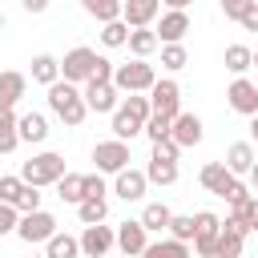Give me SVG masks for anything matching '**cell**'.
Wrapping results in <instances>:
<instances>
[{"label": "cell", "mask_w": 258, "mask_h": 258, "mask_svg": "<svg viewBox=\"0 0 258 258\" xmlns=\"http://www.w3.org/2000/svg\"><path fill=\"white\" fill-rule=\"evenodd\" d=\"M32 81L44 85V89L56 85V81H60V60H56L52 52H36V56H32Z\"/></svg>", "instance_id": "cb8c5ba5"}, {"label": "cell", "mask_w": 258, "mask_h": 258, "mask_svg": "<svg viewBox=\"0 0 258 258\" xmlns=\"http://www.w3.org/2000/svg\"><path fill=\"white\" fill-rule=\"evenodd\" d=\"M198 181H202V189H206V194H218V198H222V194L234 185V173L226 169V161H210V165H202Z\"/></svg>", "instance_id": "ffe728a7"}, {"label": "cell", "mask_w": 258, "mask_h": 258, "mask_svg": "<svg viewBox=\"0 0 258 258\" xmlns=\"http://www.w3.org/2000/svg\"><path fill=\"white\" fill-rule=\"evenodd\" d=\"M230 218L246 226V234H258V194H250L242 206H230Z\"/></svg>", "instance_id": "d6a6232c"}, {"label": "cell", "mask_w": 258, "mask_h": 258, "mask_svg": "<svg viewBox=\"0 0 258 258\" xmlns=\"http://www.w3.org/2000/svg\"><path fill=\"white\" fill-rule=\"evenodd\" d=\"M141 258H194V246L189 242H177V238H157V242H149L145 250H141Z\"/></svg>", "instance_id": "7402d4cb"}, {"label": "cell", "mask_w": 258, "mask_h": 258, "mask_svg": "<svg viewBox=\"0 0 258 258\" xmlns=\"http://www.w3.org/2000/svg\"><path fill=\"white\" fill-rule=\"evenodd\" d=\"M242 246H246V226L234 222V218H226L222 222V234H218L214 258H242Z\"/></svg>", "instance_id": "2e32d148"}, {"label": "cell", "mask_w": 258, "mask_h": 258, "mask_svg": "<svg viewBox=\"0 0 258 258\" xmlns=\"http://www.w3.org/2000/svg\"><path fill=\"white\" fill-rule=\"evenodd\" d=\"M28 93V77L16 73V69H4L0 73V109H16Z\"/></svg>", "instance_id": "ac0fdd59"}, {"label": "cell", "mask_w": 258, "mask_h": 258, "mask_svg": "<svg viewBox=\"0 0 258 258\" xmlns=\"http://www.w3.org/2000/svg\"><path fill=\"white\" fill-rule=\"evenodd\" d=\"M20 194H24V177H20V173H4V177H0V202L16 206Z\"/></svg>", "instance_id": "f35d334b"}, {"label": "cell", "mask_w": 258, "mask_h": 258, "mask_svg": "<svg viewBox=\"0 0 258 258\" xmlns=\"http://www.w3.org/2000/svg\"><path fill=\"white\" fill-rule=\"evenodd\" d=\"M157 44H161V40H157L153 24H149V28H129V44H125V48H129L133 56H145V60H149V52H157Z\"/></svg>", "instance_id": "4316f807"}, {"label": "cell", "mask_w": 258, "mask_h": 258, "mask_svg": "<svg viewBox=\"0 0 258 258\" xmlns=\"http://www.w3.org/2000/svg\"><path fill=\"white\" fill-rule=\"evenodd\" d=\"M48 109H52V117H60L69 129H77V125L89 117V105H85V89L60 77L56 85H48Z\"/></svg>", "instance_id": "6da1fadb"}, {"label": "cell", "mask_w": 258, "mask_h": 258, "mask_svg": "<svg viewBox=\"0 0 258 258\" xmlns=\"http://www.w3.org/2000/svg\"><path fill=\"white\" fill-rule=\"evenodd\" d=\"M161 12V0H121V20L129 28H149Z\"/></svg>", "instance_id": "e0dca14e"}, {"label": "cell", "mask_w": 258, "mask_h": 258, "mask_svg": "<svg viewBox=\"0 0 258 258\" xmlns=\"http://www.w3.org/2000/svg\"><path fill=\"white\" fill-rule=\"evenodd\" d=\"M250 141H254V149H258V117H250Z\"/></svg>", "instance_id": "f907efd6"}, {"label": "cell", "mask_w": 258, "mask_h": 258, "mask_svg": "<svg viewBox=\"0 0 258 258\" xmlns=\"http://www.w3.org/2000/svg\"><path fill=\"white\" fill-rule=\"evenodd\" d=\"M20 117L12 113V109H0V153H12L16 145H20V125H16Z\"/></svg>", "instance_id": "f1b7e54d"}, {"label": "cell", "mask_w": 258, "mask_h": 258, "mask_svg": "<svg viewBox=\"0 0 258 258\" xmlns=\"http://www.w3.org/2000/svg\"><path fill=\"white\" fill-rule=\"evenodd\" d=\"M93 161H97V173H109V177L129 169V141H121V137L97 141L93 145Z\"/></svg>", "instance_id": "ba28073f"}, {"label": "cell", "mask_w": 258, "mask_h": 258, "mask_svg": "<svg viewBox=\"0 0 258 258\" xmlns=\"http://www.w3.org/2000/svg\"><path fill=\"white\" fill-rule=\"evenodd\" d=\"M149 105H153V113H161V117H177V113H181V85H177L173 77H157L153 89H149Z\"/></svg>", "instance_id": "9c48e42d"}, {"label": "cell", "mask_w": 258, "mask_h": 258, "mask_svg": "<svg viewBox=\"0 0 258 258\" xmlns=\"http://www.w3.org/2000/svg\"><path fill=\"white\" fill-rule=\"evenodd\" d=\"M169 222H173V210H169L165 202H145V210H141V226H145L149 234H165Z\"/></svg>", "instance_id": "603a6c76"}, {"label": "cell", "mask_w": 258, "mask_h": 258, "mask_svg": "<svg viewBox=\"0 0 258 258\" xmlns=\"http://www.w3.org/2000/svg\"><path fill=\"white\" fill-rule=\"evenodd\" d=\"M16 210H20V214H32V210H40V189L24 181V194L16 198Z\"/></svg>", "instance_id": "b9f144b4"}, {"label": "cell", "mask_w": 258, "mask_h": 258, "mask_svg": "<svg viewBox=\"0 0 258 258\" xmlns=\"http://www.w3.org/2000/svg\"><path fill=\"white\" fill-rule=\"evenodd\" d=\"M161 4H165V8H189L194 0H161Z\"/></svg>", "instance_id": "816d5d0a"}, {"label": "cell", "mask_w": 258, "mask_h": 258, "mask_svg": "<svg viewBox=\"0 0 258 258\" xmlns=\"http://www.w3.org/2000/svg\"><path fill=\"white\" fill-rule=\"evenodd\" d=\"M194 230H198V226H194V214H173V222H169L165 234L177 238V242H189V246H194Z\"/></svg>", "instance_id": "8d00e7d4"}, {"label": "cell", "mask_w": 258, "mask_h": 258, "mask_svg": "<svg viewBox=\"0 0 258 258\" xmlns=\"http://www.w3.org/2000/svg\"><path fill=\"white\" fill-rule=\"evenodd\" d=\"M169 133H173V117L149 113V121H145V137H149V141H161V137H169Z\"/></svg>", "instance_id": "74e56055"}, {"label": "cell", "mask_w": 258, "mask_h": 258, "mask_svg": "<svg viewBox=\"0 0 258 258\" xmlns=\"http://www.w3.org/2000/svg\"><path fill=\"white\" fill-rule=\"evenodd\" d=\"M52 234H56V218H52L44 206L32 210V214H20V226H16V238H20V242H28V246H44Z\"/></svg>", "instance_id": "8992f818"}, {"label": "cell", "mask_w": 258, "mask_h": 258, "mask_svg": "<svg viewBox=\"0 0 258 258\" xmlns=\"http://www.w3.org/2000/svg\"><path fill=\"white\" fill-rule=\"evenodd\" d=\"M153 32H157L161 44H181L185 32H189V12H185V8H165Z\"/></svg>", "instance_id": "7c38bea8"}, {"label": "cell", "mask_w": 258, "mask_h": 258, "mask_svg": "<svg viewBox=\"0 0 258 258\" xmlns=\"http://www.w3.org/2000/svg\"><path fill=\"white\" fill-rule=\"evenodd\" d=\"M226 69L234 73V77H246L250 69H254V48H246V44H226Z\"/></svg>", "instance_id": "83f0119b"}, {"label": "cell", "mask_w": 258, "mask_h": 258, "mask_svg": "<svg viewBox=\"0 0 258 258\" xmlns=\"http://www.w3.org/2000/svg\"><path fill=\"white\" fill-rule=\"evenodd\" d=\"M194 258H214L218 250V234H222V218L214 210H198L194 214Z\"/></svg>", "instance_id": "52a82bcc"}, {"label": "cell", "mask_w": 258, "mask_h": 258, "mask_svg": "<svg viewBox=\"0 0 258 258\" xmlns=\"http://www.w3.org/2000/svg\"><path fill=\"white\" fill-rule=\"evenodd\" d=\"M222 4V12H226V20H238L246 8H250V0H218Z\"/></svg>", "instance_id": "bcb514c9"}, {"label": "cell", "mask_w": 258, "mask_h": 258, "mask_svg": "<svg viewBox=\"0 0 258 258\" xmlns=\"http://www.w3.org/2000/svg\"><path fill=\"white\" fill-rule=\"evenodd\" d=\"M85 89V105H89V113H113L121 101V89L113 85V81H89V85H81Z\"/></svg>", "instance_id": "4fadbf2b"}, {"label": "cell", "mask_w": 258, "mask_h": 258, "mask_svg": "<svg viewBox=\"0 0 258 258\" xmlns=\"http://www.w3.org/2000/svg\"><path fill=\"white\" fill-rule=\"evenodd\" d=\"M113 69H117V64H113L109 56H101L97 69H93V81H113Z\"/></svg>", "instance_id": "7dc6e473"}, {"label": "cell", "mask_w": 258, "mask_h": 258, "mask_svg": "<svg viewBox=\"0 0 258 258\" xmlns=\"http://www.w3.org/2000/svg\"><path fill=\"white\" fill-rule=\"evenodd\" d=\"M109 185H105V173H85V198H105Z\"/></svg>", "instance_id": "7bdbcfd3"}, {"label": "cell", "mask_w": 258, "mask_h": 258, "mask_svg": "<svg viewBox=\"0 0 258 258\" xmlns=\"http://www.w3.org/2000/svg\"><path fill=\"white\" fill-rule=\"evenodd\" d=\"M149 157H161V161H177L181 157V145L173 141V137H161V141H153V153Z\"/></svg>", "instance_id": "ab89813d"}, {"label": "cell", "mask_w": 258, "mask_h": 258, "mask_svg": "<svg viewBox=\"0 0 258 258\" xmlns=\"http://www.w3.org/2000/svg\"><path fill=\"white\" fill-rule=\"evenodd\" d=\"M145 177H149V185H173V181H177V161L149 157V165H145Z\"/></svg>", "instance_id": "f546056e"}, {"label": "cell", "mask_w": 258, "mask_h": 258, "mask_svg": "<svg viewBox=\"0 0 258 258\" xmlns=\"http://www.w3.org/2000/svg\"><path fill=\"white\" fill-rule=\"evenodd\" d=\"M113 246H117V230H113V226L97 222V226H85V230H81V254H85V258H105Z\"/></svg>", "instance_id": "30bf717a"}, {"label": "cell", "mask_w": 258, "mask_h": 258, "mask_svg": "<svg viewBox=\"0 0 258 258\" xmlns=\"http://www.w3.org/2000/svg\"><path fill=\"white\" fill-rule=\"evenodd\" d=\"M153 105H149V93H129L117 109H113V137L121 141H133L137 133H145V121H149Z\"/></svg>", "instance_id": "7a4b0ae2"}, {"label": "cell", "mask_w": 258, "mask_h": 258, "mask_svg": "<svg viewBox=\"0 0 258 258\" xmlns=\"http://www.w3.org/2000/svg\"><path fill=\"white\" fill-rule=\"evenodd\" d=\"M149 246V230L141 226V218H125L121 226H117V250L125 254V258H141V250Z\"/></svg>", "instance_id": "5bb4252c"}, {"label": "cell", "mask_w": 258, "mask_h": 258, "mask_svg": "<svg viewBox=\"0 0 258 258\" xmlns=\"http://www.w3.org/2000/svg\"><path fill=\"white\" fill-rule=\"evenodd\" d=\"M81 8L97 20V24H109V20H121V0H81Z\"/></svg>", "instance_id": "1f68e13d"}, {"label": "cell", "mask_w": 258, "mask_h": 258, "mask_svg": "<svg viewBox=\"0 0 258 258\" xmlns=\"http://www.w3.org/2000/svg\"><path fill=\"white\" fill-rule=\"evenodd\" d=\"M254 161H258L254 141H234V145L226 149V169H230L234 177H246V173L254 169Z\"/></svg>", "instance_id": "d6986e66"}, {"label": "cell", "mask_w": 258, "mask_h": 258, "mask_svg": "<svg viewBox=\"0 0 258 258\" xmlns=\"http://www.w3.org/2000/svg\"><path fill=\"white\" fill-rule=\"evenodd\" d=\"M20 141H28V145H40L44 137H48V117L44 113H20Z\"/></svg>", "instance_id": "d4e9b609"}, {"label": "cell", "mask_w": 258, "mask_h": 258, "mask_svg": "<svg viewBox=\"0 0 258 258\" xmlns=\"http://www.w3.org/2000/svg\"><path fill=\"white\" fill-rule=\"evenodd\" d=\"M181 149H189V145H198L202 141V117L198 113H177L173 117V133H169Z\"/></svg>", "instance_id": "44dd1931"}, {"label": "cell", "mask_w": 258, "mask_h": 258, "mask_svg": "<svg viewBox=\"0 0 258 258\" xmlns=\"http://www.w3.org/2000/svg\"><path fill=\"white\" fill-rule=\"evenodd\" d=\"M36 258H48V254H36Z\"/></svg>", "instance_id": "11a10c76"}, {"label": "cell", "mask_w": 258, "mask_h": 258, "mask_svg": "<svg viewBox=\"0 0 258 258\" xmlns=\"http://www.w3.org/2000/svg\"><path fill=\"white\" fill-rule=\"evenodd\" d=\"M64 173H69V169H64V157H60V153H52V149H44V153H32V157L20 165V177H24L28 185H36V189H44V185H56Z\"/></svg>", "instance_id": "3957f363"}, {"label": "cell", "mask_w": 258, "mask_h": 258, "mask_svg": "<svg viewBox=\"0 0 258 258\" xmlns=\"http://www.w3.org/2000/svg\"><path fill=\"white\" fill-rule=\"evenodd\" d=\"M250 194H254V189H250V181H238V177H234V185H230V189H226L222 198H226L230 206H242V202H246Z\"/></svg>", "instance_id": "ee69618b"}, {"label": "cell", "mask_w": 258, "mask_h": 258, "mask_svg": "<svg viewBox=\"0 0 258 258\" xmlns=\"http://www.w3.org/2000/svg\"><path fill=\"white\" fill-rule=\"evenodd\" d=\"M238 24H242L246 32H258V0H250V8L238 16Z\"/></svg>", "instance_id": "f6af8a7d"}, {"label": "cell", "mask_w": 258, "mask_h": 258, "mask_svg": "<svg viewBox=\"0 0 258 258\" xmlns=\"http://www.w3.org/2000/svg\"><path fill=\"white\" fill-rule=\"evenodd\" d=\"M77 218H81V226H97V222L109 218V202L105 198H85V202H77Z\"/></svg>", "instance_id": "4dcf8cb0"}, {"label": "cell", "mask_w": 258, "mask_h": 258, "mask_svg": "<svg viewBox=\"0 0 258 258\" xmlns=\"http://www.w3.org/2000/svg\"><path fill=\"white\" fill-rule=\"evenodd\" d=\"M101 44H105V48H125V44H129V24H125V20L101 24Z\"/></svg>", "instance_id": "e575fe53"}, {"label": "cell", "mask_w": 258, "mask_h": 258, "mask_svg": "<svg viewBox=\"0 0 258 258\" xmlns=\"http://www.w3.org/2000/svg\"><path fill=\"white\" fill-rule=\"evenodd\" d=\"M254 69H258V48H254Z\"/></svg>", "instance_id": "f5cc1de1"}, {"label": "cell", "mask_w": 258, "mask_h": 258, "mask_svg": "<svg viewBox=\"0 0 258 258\" xmlns=\"http://www.w3.org/2000/svg\"><path fill=\"white\" fill-rule=\"evenodd\" d=\"M153 81H157V73H153V64H149L145 56H133L129 64H117V69H113V85H117L121 93H149Z\"/></svg>", "instance_id": "277c9868"}, {"label": "cell", "mask_w": 258, "mask_h": 258, "mask_svg": "<svg viewBox=\"0 0 258 258\" xmlns=\"http://www.w3.org/2000/svg\"><path fill=\"white\" fill-rule=\"evenodd\" d=\"M185 64H189V52H185V44H161V69L177 73V69H185Z\"/></svg>", "instance_id": "d590c367"}, {"label": "cell", "mask_w": 258, "mask_h": 258, "mask_svg": "<svg viewBox=\"0 0 258 258\" xmlns=\"http://www.w3.org/2000/svg\"><path fill=\"white\" fill-rule=\"evenodd\" d=\"M0 28H4V12H0Z\"/></svg>", "instance_id": "db71d44e"}, {"label": "cell", "mask_w": 258, "mask_h": 258, "mask_svg": "<svg viewBox=\"0 0 258 258\" xmlns=\"http://www.w3.org/2000/svg\"><path fill=\"white\" fill-rule=\"evenodd\" d=\"M44 254H48V258H85V254H81V238L60 234V230L44 242Z\"/></svg>", "instance_id": "484cf974"}, {"label": "cell", "mask_w": 258, "mask_h": 258, "mask_svg": "<svg viewBox=\"0 0 258 258\" xmlns=\"http://www.w3.org/2000/svg\"><path fill=\"white\" fill-rule=\"evenodd\" d=\"M226 101H230L234 113H242V117H258V85H254V81L234 77L230 89H226Z\"/></svg>", "instance_id": "8fae6325"}, {"label": "cell", "mask_w": 258, "mask_h": 258, "mask_svg": "<svg viewBox=\"0 0 258 258\" xmlns=\"http://www.w3.org/2000/svg\"><path fill=\"white\" fill-rule=\"evenodd\" d=\"M56 194H60V202H85V173H64L60 181H56Z\"/></svg>", "instance_id": "836d02e7"}, {"label": "cell", "mask_w": 258, "mask_h": 258, "mask_svg": "<svg viewBox=\"0 0 258 258\" xmlns=\"http://www.w3.org/2000/svg\"><path fill=\"white\" fill-rule=\"evenodd\" d=\"M246 181H250V189H254V194H258V161H254V169H250V173H246Z\"/></svg>", "instance_id": "681fc988"}, {"label": "cell", "mask_w": 258, "mask_h": 258, "mask_svg": "<svg viewBox=\"0 0 258 258\" xmlns=\"http://www.w3.org/2000/svg\"><path fill=\"white\" fill-rule=\"evenodd\" d=\"M16 226H20V210L8 206V202H0V238L4 234H16Z\"/></svg>", "instance_id": "60d3db41"}, {"label": "cell", "mask_w": 258, "mask_h": 258, "mask_svg": "<svg viewBox=\"0 0 258 258\" xmlns=\"http://www.w3.org/2000/svg\"><path fill=\"white\" fill-rule=\"evenodd\" d=\"M145 189H149V177H145V169H121V173H113V194L121 198V202H141L145 198Z\"/></svg>", "instance_id": "9a60e30c"}, {"label": "cell", "mask_w": 258, "mask_h": 258, "mask_svg": "<svg viewBox=\"0 0 258 258\" xmlns=\"http://www.w3.org/2000/svg\"><path fill=\"white\" fill-rule=\"evenodd\" d=\"M48 4H52V0H20V8H24V12H44Z\"/></svg>", "instance_id": "c3c4849f"}, {"label": "cell", "mask_w": 258, "mask_h": 258, "mask_svg": "<svg viewBox=\"0 0 258 258\" xmlns=\"http://www.w3.org/2000/svg\"><path fill=\"white\" fill-rule=\"evenodd\" d=\"M97 48H89V44H77V48H69L64 52V60H60V77L64 81H73V85H89L93 81V69H97Z\"/></svg>", "instance_id": "5b68a950"}]
</instances>
